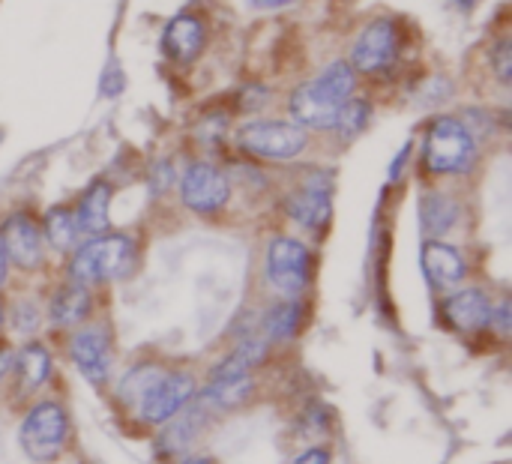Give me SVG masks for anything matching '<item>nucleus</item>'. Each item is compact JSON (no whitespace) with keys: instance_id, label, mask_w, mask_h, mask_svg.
<instances>
[{"instance_id":"obj_26","label":"nucleus","mask_w":512,"mask_h":464,"mask_svg":"<svg viewBox=\"0 0 512 464\" xmlns=\"http://www.w3.org/2000/svg\"><path fill=\"white\" fill-rule=\"evenodd\" d=\"M15 330L18 333H24V336H30V333H36V327H39V312H36V306L33 303H21L18 309H15Z\"/></svg>"},{"instance_id":"obj_2","label":"nucleus","mask_w":512,"mask_h":464,"mask_svg":"<svg viewBox=\"0 0 512 464\" xmlns=\"http://www.w3.org/2000/svg\"><path fill=\"white\" fill-rule=\"evenodd\" d=\"M135 258V243L126 234H96L75 246L69 261V276L78 285H102L129 273Z\"/></svg>"},{"instance_id":"obj_9","label":"nucleus","mask_w":512,"mask_h":464,"mask_svg":"<svg viewBox=\"0 0 512 464\" xmlns=\"http://www.w3.org/2000/svg\"><path fill=\"white\" fill-rule=\"evenodd\" d=\"M228 195H231L228 177L216 165H210V162H192L183 171L180 198H183V204L192 213H201V216L219 213L228 204Z\"/></svg>"},{"instance_id":"obj_31","label":"nucleus","mask_w":512,"mask_h":464,"mask_svg":"<svg viewBox=\"0 0 512 464\" xmlns=\"http://www.w3.org/2000/svg\"><path fill=\"white\" fill-rule=\"evenodd\" d=\"M177 464H213L207 456H186V459H180Z\"/></svg>"},{"instance_id":"obj_21","label":"nucleus","mask_w":512,"mask_h":464,"mask_svg":"<svg viewBox=\"0 0 512 464\" xmlns=\"http://www.w3.org/2000/svg\"><path fill=\"white\" fill-rule=\"evenodd\" d=\"M15 375H18V384H21V393H33L39 390L48 375H51V354L45 345L39 342H30L24 345L18 354H15Z\"/></svg>"},{"instance_id":"obj_16","label":"nucleus","mask_w":512,"mask_h":464,"mask_svg":"<svg viewBox=\"0 0 512 464\" xmlns=\"http://www.w3.org/2000/svg\"><path fill=\"white\" fill-rule=\"evenodd\" d=\"M303 324V303L300 300H279L276 306H270L258 324V336L267 342V345H276V342H291L297 336Z\"/></svg>"},{"instance_id":"obj_30","label":"nucleus","mask_w":512,"mask_h":464,"mask_svg":"<svg viewBox=\"0 0 512 464\" xmlns=\"http://www.w3.org/2000/svg\"><path fill=\"white\" fill-rule=\"evenodd\" d=\"M6 267H9V258H6L3 243H0V288H3V282H6Z\"/></svg>"},{"instance_id":"obj_10","label":"nucleus","mask_w":512,"mask_h":464,"mask_svg":"<svg viewBox=\"0 0 512 464\" xmlns=\"http://www.w3.org/2000/svg\"><path fill=\"white\" fill-rule=\"evenodd\" d=\"M399 54V30L390 18H378V21H369L360 33V39L354 42V51H351V69L357 72H381L387 69Z\"/></svg>"},{"instance_id":"obj_20","label":"nucleus","mask_w":512,"mask_h":464,"mask_svg":"<svg viewBox=\"0 0 512 464\" xmlns=\"http://www.w3.org/2000/svg\"><path fill=\"white\" fill-rule=\"evenodd\" d=\"M204 45V27L201 21H195L192 15H177L171 18V24L165 27V51L174 57V60H195L198 51Z\"/></svg>"},{"instance_id":"obj_6","label":"nucleus","mask_w":512,"mask_h":464,"mask_svg":"<svg viewBox=\"0 0 512 464\" xmlns=\"http://www.w3.org/2000/svg\"><path fill=\"white\" fill-rule=\"evenodd\" d=\"M195 378L189 372H177V369H165L150 387L147 393L138 399L135 414L144 426H165L168 420H174L183 408H189V402L195 399Z\"/></svg>"},{"instance_id":"obj_11","label":"nucleus","mask_w":512,"mask_h":464,"mask_svg":"<svg viewBox=\"0 0 512 464\" xmlns=\"http://www.w3.org/2000/svg\"><path fill=\"white\" fill-rule=\"evenodd\" d=\"M69 360L93 384L102 387L111 375V339L102 327H81L69 339Z\"/></svg>"},{"instance_id":"obj_23","label":"nucleus","mask_w":512,"mask_h":464,"mask_svg":"<svg viewBox=\"0 0 512 464\" xmlns=\"http://www.w3.org/2000/svg\"><path fill=\"white\" fill-rule=\"evenodd\" d=\"M42 231H45V240H48L57 252L75 249L78 234H81V231H78V222H75V213H72L69 207H54V210H48Z\"/></svg>"},{"instance_id":"obj_33","label":"nucleus","mask_w":512,"mask_h":464,"mask_svg":"<svg viewBox=\"0 0 512 464\" xmlns=\"http://www.w3.org/2000/svg\"><path fill=\"white\" fill-rule=\"evenodd\" d=\"M0 327H3V306H0Z\"/></svg>"},{"instance_id":"obj_14","label":"nucleus","mask_w":512,"mask_h":464,"mask_svg":"<svg viewBox=\"0 0 512 464\" xmlns=\"http://www.w3.org/2000/svg\"><path fill=\"white\" fill-rule=\"evenodd\" d=\"M420 258H423V273H426V279H429L435 288H441V291L456 288V285L465 279V273H468V264H465V258L459 255V249H453V246L444 243V240H426Z\"/></svg>"},{"instance_id":"obj_24","label":"nucleus","mask_w":512,"mask_h":464,"mask_svg":"<svg viewBox=\"0 0 512 464\" xmlns=\"http://www.w3.org/2000/svg\"><path fill=\"white\" fill-rule=\"evenodd\" d=\"M369 114H372L369 102H363V99H348V102L342 105V111H339L333 129H336L345 141H351V138H357V135L366 129Z\"/></svg>"},{"instance_id":"obj_22","label":"nucleus","mask_w":512,"mask_h":464,"mask_svg":"<svg viewBox=\"0 0 512 464\" xmlns=\"http://www.w3.org/2000/svg\"><path fill=\"white\" fill-rule=\"evenodd\" d=\"M162 372H165V366H159V363H153V360L135 363V366L120 378V384H117V402H120L126 411H135L138 399L147 393V387H150Z\"/></svg>"},{"instance_id":"obj_4","label":"nucleus","mask_w":512,"mask_h":464,"mask_svg":"<svg viewBox=\"0 0 512 464\" xmlns=\"http://www.w3.org/2000/svg\"><path fill=\"white\" fill-rule=\"evenodd\" d=\"M423 159L432 174H465L477 159L471 129L456 117H438L423 141Z\"/></svg>"},{"instance_id":"obj_29","label":"nucleus","mask_w":512,"mask_h":464,"mask_svg":"<svg viewBox=\"0 0 512 464\" xmlns=\"http://www.w3.org/2000/svg\"><path fill=\"white\" fill-rule=\"evenodd\" d=\"M12 363H15V354L9 348H0V381L12 372Z\"/></svg>"},{"instance_id":"obj_5","label":"nucleus","mask_w":512,"mask_h":464,"mask_svg":"<svg viewBox=\"0 0 512 464\" xmlns=\"http://www.w3.org/2000/svg\"><path fill=\"white\" fill-rule=\"evenodd\" d=\"M264 276L282 300H300L312 282L309 246L294 237H273L264 255Z\"/></svg>"},{"instance_id":"obj_28","label":"nucleus","mask_w":512,"mask_h":464,"mask_svg":"<svg viewBox=\"0 0 512 464\" xmlns=\"http://www.w3.org/2000/svg\"><path fill=\"white\" fill-rule=\"evenodd\" d=\"M294 464H330V450H324V447H309V450H303Z\"/></svg>"},{"instance_id":"obj_13","label":"nucleus","mask_w":512,"mask_h":464,"mask_svg":"<svg viewBox=\"0 0 512 464\" xmlns=\"http://www.w3.org/2000/svg\"><path fill=\"white\" fill-rule=\"evenodd\" d=\"M492 300L480 288H459L444 300V318L459 333H483L492 321Z\"/></svg>"},{"instance_id":"obj_19","label":"nucleus","mask_w":512,"mask_h":464,"mask_svg":"<svg viewBox=\"0 0 512 464\" xmlns=\"http://www.w3.org/2000/svg\"><path fill=\"white\" fill-rule=\"evenodd\" d=\"M108 204H111V189L108 183L96 180L87 186V192L81 195L78 201V210H75V222H78V231L96 237V234H105L108 228Z\"/></svg>"},{"instance_id":"obj_7","label":"nucleus","mask_w":512,"mask_h":464,"mask_svg":"<svg viewBox=\"0 0 512 464\" xmlns=\"http://www.w3.org/2000/svg\"><path fill=\"white\" fill-rule=\"evenodd\" d=\"M240 147L252 156L261 159H273V162H288L294 156H300L306 150V129L297 123H285V120H258V123H246L237 135Z\"/></svg>"},{"instance_id":"obj_25","label":"nucleus","mask_w":512,"mask_h":464,"mask_svg":"<svg viewBox=\"0 0 512 464\" xmlns=\"http://www.w3.org/2000/svg\"><path fill=\"white\" fill-rule=\"evenodd\" d=\"M492 66H495V75L501 84H510L512 78V42L510 39H501L492 51Z\"/></svg>"},{"instance_id":"obj_18","label":"nucleus","mask_w":512,"mask_h":464,"mask_svg":"<svg viewBox=\"0 0 512 464\" xmlns=\"http://www.w3.org/2000/svg\"><path fill=\"white\" fill-rule=\"evenodd\" d=\"M459 222V204L444 192H429L420 201V225L429 240H441Z\"/></svg>"},{"instance_id":"obj_17","label":"nucleus","mask_w":512,"mask_h":464,"mask_svg":"<svg viewBox=\"0 0 512 464\" xmlns=\"http://www.w3.org/2000/svg\"><path fill=\"white\" fill-rule=\"evenodd\" d=\"M87 315H90V291H87V285L69 282L51 297L48 318H51L54 327H63V330L78 327Z\"/></svg>"},{"instance_id":"obj_12","label":"nucleus","mask_w":512,"mask_h":464,"mask_svg":"<svg viewBox=\"0 0 512 464\" xmlns=\"http://www.w3.org/2000/svg\"><path fill=\"white\" fill-rule=\"evenodd\" d=\"M0 243H3L6 258H9L15 267H21V270H33V267H39L42 258H45L42 231H39V225H36L27 213H12V216L3 222Z\"/></svg>"},{"instance_id":"obj_8","label":"nucleus","mask_w":512,"mask_h":464,"mask_svg":"<svg viewBox=\"0 0 512 464\" xmlns=\"http://www.w3.org/2000/svg\"><path fill=\"white\" fill-rule=\"evenodd\" d=\"M288 216L303 225L306 231H318L330 222L333 213V174L315 171L309 174L288 198H285Z\"/></svg>"},{"instance_id":"obj_15","label":"nucleus","mask_w":512,"mask_h":464,"mask_svg":"<svg viewBox=\"0 0 512 464\" xmlns=\"http://www.w3.org/2000/svg\"><path fill=\"white\" fill-rule=\"evenodd\" d=\"M204 417H207L204 408H198V411L183 408L174 420H168L165 423V432H159V438H156L159 459H177V456H183L195 444V438H198V432L204 426Z\"/></svg>"},{"instance_id":"obj_32","label":"nucleus","mask_w":512,"mask_h":464,"mask_svg":"<svg viewBox=\"0 0 512 464\" xmlns=\"http://www.w3.org/2000/svg\"><path fill=\"white\" fill-rule=\"evenodd\" d=\"M255 3H258V6H267V9H270V6H285V3H291V0H255Z\"/></svg>"},{"instance_id":"obj_27","label":"nucleus","mask_w":512,"mask_h":464,"mask_svg":"<svg viewBox=\"0 0 512 464\" xmlns=\"http://www.w3.org/2000/svg\"><path fill=\"white\" fill-rule=\"evenodd\" d=\"M510 300L504 297L498 306H492V321H489V327H495L504 339L510 336Z\"/></svg>"},{"instance_id":"obj_1","label":"nucleus","mask_w":512,"mask_h":464,"mask_svg":"<svg viewBox=\"0 0 512 464\" xmlns=\"http://www.w3.org/2000/svg\"><path fill=\"white\" fill-rule=\"evenodd\" d=\"M354 69L345 60L330 63L321 75L291 93V117L303 129H333L342 105L354 96Z\"/></svg>"},{"instance_id":"obj_3","label":"nucleus","mask_w":512,"mask_h":464,"mask_svg":"<svg viewBox=\"0 0 512 464\" xmlns=\"http://www.w3.org/2000/svg\"><path fill=\"white\" fill-rule=\"evenodd\" d=\"M69 432H72V426H69V414L63 405L36 402L18 426V441L30 462L51 464L60 459L63 447L69 441Z\"/></svg>"}]
</instances>
